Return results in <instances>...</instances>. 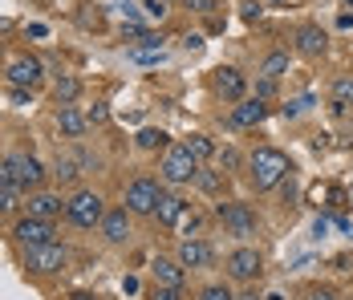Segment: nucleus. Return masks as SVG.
I'll list each match as a JSON object with an SVG mask.
<instances>
[{"instance_id":"nucleus-1","label":"nucleus","mask_w":353,"mask_h":300,"mask_svg":"<svg viewBox=\"0 0 353 300\" xmlns=\"http://www.w3.org/2000/svg\"><path fill=\"white\" fill-rule=\"evenodd\" d=\"M248 167H252V183L260 191H272L284 174H288V159H284V150H276V146H260L248 159Z\"/></svg>"},{"instance_id":"nucleus-2","label":"nucleus","mask_w":353,"mask_h":300,"mask_svg":"<svg viewBox=\"0 0 353 300\" xmlns=\"http://www.w3.org/2000/svg\"><path fill=\"white\" fill-rule=\"evenodd\" d=\"M65 215H70L77 228H94V223H102L106 207H102V199H98L94 191H77V195L65 203Z\"/></svg>"},{"instance_id":"nucleus-3","label":"nucleus","mask_w":353,"mask_h":300,"mask_svg":"<svg viewBox=\"0 0 353 300\" xmlns=\"http://www.w3.org/2000/svg\"><path fill=\"white\" fill-rule=\"evenodd\" d=\"M199 163L191 159V150L179 142V146H167V159H163V179L167 183H191L195 179Z\"/></svg>"},{"instance_id":"nucleus-4","label":"nucleus","mask_w":353,"mask_h":300,"mask_svg":"<svg viewBox=\"0 0 353 300\" xmlns=\"http://www.w3.org/2000/svg\"><path fill=\"white\" fill-rule=\"evenodd\" d=\"M219 219H223V228L232 235H256V215H252V207L248 203H219Z\"/></svg>"},{"instance_id":"nucleus-5","label":"nucleus","mask_w":353,"mask_h":300,"mask_svg":"<svg viewBox=\"0 0 353 300\" xmlns=\"http://www.w3.org/2000/svg\"><path fill=\"white\" fill-rule=\"evenodd\" d=\"M159 183L154 179H134L130 191H126V211H139V215H154V203H159Z\"/></svg>"},{"instance_id":"nucleus-6","label":"nucleus","mask_w":353,"mask_h":300,"mask_svg":"<svg viewBox=\"0 0 353 300\" xmlns=\"http://www.w3.org/2000/svg\"><path fill=\"white\" fill-rule=\"evenodd\" d=\"M17 239L25 248H45V243H53V223L49 219H37V215H25L17 223Z\"/></svg>"},{"instance_id":"nucleus-7","label":"nucleus","mask_w":353,"mask_h":300,"mask_svg":"<svg viewBox=\"0 0 353 300\" xmlns=\"http://www.w3.org/2000/svg\"><path fill=\"white\" fill-rule=\"evenodd\" d=\"M8 81H12L17 90L37 86V81H41V61H37V57H29V53L12 57V61H8Z\"/></svg>"},{"instance_id":"nucleus-8","label":"nucleus","mask_w":353,"mask_h":300,"mask_svg":"<svg viewBox=\"0 0 353 300\" xmlns=\"http://www.w3.org/2000/svg\"><path fill=\"white\" fill-rule=\"evenodd\" d=\"M260 252L256 248H236L232 256H228V272L236 276V280H252V276H260Z\"/></svg>"},{"instance_id":"nucleus-9","label":"nucleus","mask_w":353,"mask_h":300,"mask_svg":"<svg viewBox=\"0 0 353 300\" xmlns=\"http://www.w3.org/2000/svg\"><path fill=\"white\" fill-rule=\"evenodd\" d=\"M29 268L33 272H57V268H65V248H57V243L29 248Z\"/></svg>"},{"instance_id":"nucleus-10","label":"nucleus","mask_w":353,"mask_h":300,"mask_svg":"<svg viewBox=\"0 0 353 300\" xmlns=\"http://www.w3.org/2000/svg\"><path fill=\"white\" fill-rule=\"evenodd\" d=\"M179 264L183 268H208L212 264V248L203 239H183L179 243Z\"/></svg>"},{"instance_id":"nucleus-11","label":"nucleus","mask_w":353,"mask_h":300,"mask_svg":"<svg viewBox=\"0 0 353 300\" xmlns=\"http://www.w3.org/2000/svg\"><path fill=\"white\" fill-rule=\"evenodd\" d=\"M215 90H219L228 101H244L248 81H244V73H240V69H219V77H215Z\"/></svg>"},{"instance_id":"nucleus-12","label":"nucleus","mask_w":353,"mask_h":300,"mask_svg":"<svg viewBox=\"0 0 353 300\" xmlns=\"http://www.w3.org/2000/svg\"><path fill=\"white\" fill-rule=\"evenodd\" d=\"M183 211H187V203L179 199V195H159V203H154V219L163 223V228H175L179 219H183Z\"/></svg>"},{"instance_id":"nucleus-13","label":"nucleus","mask_w":353,"mask_h":300,"mask_svg":"<svg viewBox=\"0 0 353 300\" xmlns=\"http://www.w3.org/2000/svg\"><path fill=\"white\" fill-rule=\"evenodd\" d=\"M102 232H106L110 243H122V239L130 235V211H126V207L106 211V215H102Z\"/></svg>"},{"instance_id":"nucleus-14","label":"nucleus","mask_w":353,"mask_h":300,"mask_svg":"<svg viewBox=\"0 0 353 300\" xmlns=\"http://www.w3.org/2000/svg\"><path fill=\"white\" fill-rule=\"evenodd\" d=\"M264 118H268V106L260 98L240 101V106L232 110V126H256V122H264Z\"/></svg>"},{"instance_id":"nucleus-15","label":"nucleus","mask_w":353,"mask_h":300,"mask_svg":"<svg viewBox=\"0 0 353 300\" xmlns=\"http://www.w3.org/2000/svg\"><path fill=\"white\" fill-rule=\"evenodd\" d=\"M296 49H301L305 57H321V53H325V33H321L317 25H301V29H296Z\"/></svg>"},{"instance_id":"nucleus-16","label":"nucleus","mask_w":353,"mask_h":300,"mask_svg":"<svg viewBox=\"0 0 353 300\" xmlns=\"http://www.w3.org/2000/svg\"><path fill=\"white\" fill-rule=\"evenodd\" d=\"M154 284H163V288H183V264H179V260H154Z\"/></svg>"},{"instance_id":"nucleus-17","label":"nucleus","mask_w":353,"mask_h":300,"mask_svg":"<svg viewBox=\"0 0 353 300\" xmlns=\"http://www.w3.org/2000/svg\"><path fill=\"white\" fill-rule=\"evenodd\" d=\"M17 167H21V183H25L29 191H37V187L45 183V170H41V163H37L33 154H17Z\"/></svg>"},{"instance_id":"nucleus-18","label":"nucleus","mask_w":353,"mask_h":300,"mask_svg":"<svg viewBox=\"0 0 353 300\" xmlns=\"http://www.w3.org/2000/svg\"><path fill=\"white\" fill-rule=\"evenodd\" d=\"M57 126H61V134H70V138H81L90 122H85L73 106H61V110H57Z\"/></svg>"},{"instance_id":"nucleus-19","label":"nucleus","mask_w":353,"mask_h":300,"mask_svg":"<svg viewBox=\"0 0 353 300\" xmlns=\"http://www.w3.org/2000/svg\"><path fill=\"white\" fill-rule=\"evenodd\" d=\"M130 61L134 66H163L167 61V49L163 45H134L130 49Z\"/></svg>"},{"instance_id":"nucleus-20","label":"nucleus","mask_w":353,"mask_h":300,"mask_svg":"<svg viewBox=\"0 0 353 300\" xmlns=\"http://www.w3.org/2000/svg\"><path fill=\"white\" fill-rule=\"evenodd\" d=\"M61 211V195H33V203H29V215H37V219H49V215H57Z\"/></svg>"},{"instance_id":"nucleus-21","label":"nucleus","mask_w":353,"mask_h":300,"mask_svg":"<svg viewBox=\"0 0 353 300\" xmlns=\"http://www.w3.org/2000/svg\"><path fill=\"white\" fill-rule=\"evenodd\" d=\"M353 106V77H337L333 81V114H345Z\"/></svg>"},{"instance_id":"nucleus-22","label":"nucleus","mask_w":353,"mask_h":300,"mask_svg":"<svg viewBox=\"0 0 353 300\" xmlns=\"http://www.w3.org/2000/svg\"><path fill=\"white\" fill-rule=\"evenodd\" d=\"M0 187H8V191H25V183H21V167H17V154L0 163Z\"/></svg>"},{"instance_id":"nucleus-23","label":"nucleus","mask_w":353,"mask_h":300,"mask_svg":"<svg viewBox=\"0 0 353 300\" xmlns=\"http://www.w3.org/2000/svg\"><path fill=\"white\" fill-rule=\"evenodd\" d=\"M284 69H288V53H268L264 66H260V77H264V81H276Z\"/></svg>"},{"instance_id":"nucleus-24","label":"nucleus","mask_w":353,"mask_h":300,"mask_svg":"<svg viewBox=\"0 0 353 300\" xmlns=\"http://www.w3.org/2000/svg\"><path fill=\"white\" fill-rule=\"evenodd\" d=\"M183 146H187V150H191V159H195V163H203V159H212V154H215L212 138H203V134H191V138H187V142H183Z\"/></svg>"},{"instance_id":"nucleus-25","label":"nucleus","mask_w":353,"mask_h":300,"mask_svg":"<svg viewBox=\"0 0 353 300\" xmlns=\"http://www.w3.org/2000/svg\"><path fill=\"white\" fill-rule=\"evenodd\" d=\"M53 94H57V101H61V106H70V101L81 94V81H77V77H57Z\"/></svg>"},{"instance_id":"nucleus-26","label":"nucleus","mask_w":353,"mask_h":300,"mask_svg":"<svg viewBox=\"0 0 353 300\" xmlns=\"http://www.w3.org/2000/svg\"><path fill=\"white\" fill-rule=\"evenodd\" d=\"M139 146H142V150H159V146H167V134H163V130H142L139 134Z\"/></svg>"},{"instance_id":"nucleus-27","label":"nucleus","mask_w":353,"mask_h":300,"mask_svg":"<svg viewBox=\"0 0 353 300\" xmlns=\"http://www.w3.org/2000/svg\"><path fill=\"white\" fill-rule=\"evenodd\" d=\"M77 174H81V170H77L73 159H57V179H61V183H73Z\"/></svg>"},{"instance_id":"nucleus-28","label":"nucleus","mask_w":353,"mask_h":300,"mask_svg":"<svg viewBox=\"0 0 353 300\" xmlns=\"http://www.w3.org/2000/svg\"><path fill=\"white\" fill-rule=\"evenodd\" d=\"M195 179H199V187H203V191H219V174H215V170H195Z\"/></svg>"},{"instance_id":"nucleus-29","label":"nucleus","mask_w":353,"mask_h":300,"mask_svg":"<svg viewBox=\"0 0 353 300\" xmlns=\"http://www.w3.org/2000/svg\"><path fill=\"white\" fill-rule=\"evenodd\" d=\"M309 106H313V98H309V94H305V98H296V101H288V106H284V118H296V114H305Z\"/></svg>"},{"instance_id":"nucleus-30","label":"nucleus","mask_w":353,"mask_h":300,"mask_svg":"<svg viewBox=\"0 0 353 300\" xmlns=\"http://www.w3.org/2000/svg\"><path fill=\"white\" fill-rule=\"evenodd\" d=\"M199 300H236V297H232L223 284H212V288H203V292H199Z\"/></svg>"},{"instance_id":"nucleus-31","label":"nucleus","mask_w":353,"mask_h":300,"mask_svg":"<svg viewBox=\"0 0 353 300\" xmlns=\"http://www.w3.org/2000/svg\"><path fill=\"white\" fill-rule=\"evenodd\" d=\"M106 118H110V110H106V106H102V101H98V106H94V110L85 114V122H90V126H102Z\"/></svg>"},{"instance_id":"nucleus-32","label":"nucleus","mask_w":353,"mask_h":300,"mask_svg":"<svg viewBox=\"0 0 353 300\" xmlns=\"http://www.w3.org/2000/svg\"><path fill=\"white\" fill-rule=\"evenodd\" d=\"M142 8H146V17H159V21L167 17V0H146Z\"/></svg>"},{"instance_id":"nucleus-33","label":"nucleus","mask_w":353,"mask_h":300,"mask_svg":"<svg viewBox=\"0 0 353 300\" xmlns=\"http://www.w3.org/2000/svg\"><path fill=\"white\" fill-rule=\"evenodd\" d=\"M12 207H17V191L0 187V215H4V211H12Z\"/></svg>"},{"instance_id":"nucleus-34","label":"nucleus","mask_w":353,"mask_h":300,"mask_svg":"<svg viewBox=\"0 0 353 300\" xmlns=\"http://www.w3.org/2000/svg\"><path fill=\"white\" fill-rule=\"evenodd\" d=\"M154 300H179V288H163V284H154Z\"/></svg>"},{"instance_id":"nucleus-35","label":"nucleus","mask_w":353,"mask_h":300,"mask_svg":"<svg viewBox=\"0 0 353 300\" xmlns=\"http://www.w3.org/2000/svg\"><path fill=\"white\" fill-rule=\"evenodd\" d=\"M223 167H228V170H236V167H240V154H236V150H232V146H228V150H223Z\"/></svg>"},{"instance_id":"nucleus-36","label":"nucleus","mask_w":353,"mask_h":300,"mask_svg":"<svg viewBox=\"0 0 353 300\" xmlns=\"http://www.w3.org/2000/svg\"><path fill=\"white\" fill-rule=\"evenodd\" d=\"M272 90H276V81H260V90H256V98H272Z\"/></svg>"},{"instance_id":"nucleus-37","label":"nucleus","mask_w":353,"mask_h":300,"mask_svg":"<svg viewBox=\"0 0 353 300\" xmlns=\"http://www.w3.org/2000/svg\"><path fill=\"white\" fill-rule=\"evenodd\" d=\"M309 300H337V297H333V288H313Z\"/></svg>"},{"instance_id":"nucleus-38","label":"nucleus","mask_w":353,"mask_h":300,"mask_svg":"<svg viewBox=\"0 0 353 300\" xmlns=\"http://www.w3.org/2000/svg\"><path fill=\"white\" fill-rule=\"evenodd\" d=\"M337 25H341V29H353V17H350V12H341V17H337Z\"/></svg>"},{"instance_id":"nucleus-39","label":"nucleus","mask_w":353,"mask_h":300,"mask_svg":"<svg viewBox=\"0 0 353 300\" xmlns=\"http://www.w3.org/2000/svg\"><path fill=\"white\" fill-rule=\"evenodd\" d=\"M73 300H98V297H85V292H77V297H73Z\"/></svg>"},{"instance_id":"nucleus-40","label":"nucleus","mask_w":353,"mask_h":300,"mask_svg":"<svg viewBox=\"0 0 353 300\" xmlns=\"http://www.w3.org/2000/svg\"><path fill=\"white\" fill-rule=\"evenodd\" d=\"M240 300H256V292H244V297H240Z\"/></svg>"},{"instance_id":"nucleus-41","label":"nucleus","mask_w":353,"mask_h":300,"mask_svg":"<svg viewBox=\"0 0 353 300\" xmlns=\"http://www.w3.org/2000/svg\"><path fill=\"white\" fill-rule=\"evenodd\" d=\"M345 4H350V8H353V0H345Z\"/></svg>"}]
</instances>
